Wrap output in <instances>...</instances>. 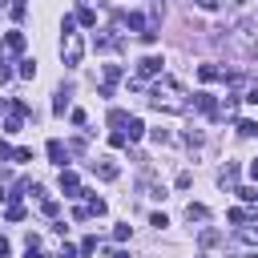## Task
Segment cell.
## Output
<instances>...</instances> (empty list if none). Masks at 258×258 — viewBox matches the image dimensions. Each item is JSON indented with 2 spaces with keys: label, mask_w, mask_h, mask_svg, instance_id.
Returning a JSON list of instances; mask_svg holds the SVG:
<instances>
[{
  "label": "cell",
  "mask_w": 258,
  "mask_h": 258,
  "mask_svg": "<svg viewBox=\"0 0 258 258\" xmlns=\"http://www.w3.org/2000/svg\"><path fill=\"white\" fill-rule=\"evenodd\" d=\"M125 121H129V117H125L121 109H109V125H125Z\"/></svg>",
  "instance_id": "25"
},
{
  "label": "cell",
  "mask_w": 258,
  "mask_h": 258,
  "mask_svg": "<svg viewBox=\"0 0 258 258\" xmlns=\"http://www.w3.org/2000/svg\"><path fill=\"white\" fill-rule=\"evenodd\" d=\"M149 226H157V230H165V226H169V218H165V214H153V218H149Z\"/></svg>",
  "instance_id": "34"
},
{
  "label": "cell",
  "mask_w": 258,
  "mask_h": 258,
  "mask_svg": "<svg viewBox=\"0 0 258 258\" xmlns=\"http://www.w3.org/2000/svg\"><path fill=\"white\" fill-rule=\"evenodd\" d=\"M24 12H28V4H24V0H12V16H16V20H24Z\"/></svg>",
  "instance_id": "29"
},
{
  "label": "cell",
  "mask_w": 258,
  "mask_h": 258,
  "mask_svg": "<svg viewBox=\"0 0 258 258\" xmlns=\"http://www.w3.org/2000/svg\"><path fill=\"white\" fill-rule=\"evenodd\" d=\"M246 101H250V105H258V85H254V89L246 93Z\"/></svg>",
  "instance_id": "39"
},
{
  "label": "cell",
  "mask_w": 258,
  "mask_h": 258,
  "mask_svg": "<svg viewBox=\"0 0 258 258\" xmlns=\"http://www.w3.org/2000/svg\"><path fill=\"white\" fill-rule=\"evenodd\" d=\"M109 258H129V254L125 250H109Z\"/></svg>",
  "instance_id": "40"
},
{
  "label": "cell",
  "mask_w": 258,
  "mask_h": 258,
  "mask_svg": "<svg viewBox=\"0 0 258 258\" xmlns=\"http://www.w3.org/2000/svg\"><path fill=\"white\" fill-rule=\"evenodd\" d=\"M149 137H153V145H173V133L169 129H153Z\"/></svg>",
  "instance_id": "18"
},
{
  "label": "cell",
  "mask_w": 258,
  "mask_h": 258,
  "mask_svg": "<svg viewBox=\"0 0 258 258\" xmlns=\"http://www.w3.org/2000/svg\"><path fill=\"white\" fill-rule=\"evenodd\" d=\"M40 210H44V218H56V214H60V206H56V202H44Z\"/></svg>",
  "instance_id": "33"
},
{
  "label": "cell",
  "mask_w": 258,
  "mask_h": 258,
  "mask_svg": "<svg viewBox=\"0 0 258 258\" xmlns=\"http://www.w3.org/2000/svg\"><path fill=\"white\" fill-rule=\"evenodd\" d=\"M121 24H125V28H133V32H137V36H141V32H145V28H149V24H145V16H141V12H125V16H121Z\"/></svg>",
  "instance_id": "8"
},
{
  "label": "cell",
  "mask_w": 258,
  "mask_h": 258,
  "mask_svg": "<svg viewBox=\"0 0 258 258\" xmlns=\"http://www.w3.org/2000/svg\"><path fill=\"white\" fill-rule=\"evenodd\" d=\"M250 177H254V181H258V161H250Z\"/></svg>",
  "instance_id": "42"
},
{
  "label": "cell",
  "mask_w": 258,
  "mask_h": 258,
  "mask_svg": "<svg viewBox=\"0 0 258 258\" xmlns=\"http://www.w3.org/2000/svg\"><path fill=\"white\" fill-rule=\"evenodd\" d=\"M64 109H69V89H60L56 101H52V113H64Z\"/></svg>",
  "instance_id": "24"
},
{
  "label": "cell",
  "mask_w": 258,
  "mask_h": 258,
  "mask_svg": "<svg viewBox=\"0 0 258 258\" xmlns=\"http://www.w3.org/2000/svg\"><path fill=\"white\" fill-rule=\"evenodd\" d=\"M121 81V64H105V85H101V97H113V85Z\"/></svg>",
  "instance_id": "7"
},
{
  "label": "cell",
  "mask_w": 258,
  "mask_h": 258,
  "mask_svg": "<svg viewBox=\"0 0 258 258\" xmlns=\"http://www.w3.org/2000/svg\"><path fill=\"white\" fill-rule=\"evenodd\" d=\"M81 56H85V40H81V32L73 28V32H64V36H60V60H64L69 69H77V64H81Z\"/></svg>",
  "instance_id": "2"
},
{
  "label": "cell",
  "mask_w": 258,
  "mask_h": 258,
  "mask_svg": "<svg viewBox=\"0 0 258 258\" xmlns=\"http://www.w3.org/2000/svg\"><path fill=\"white\" fill-rule=\"evenodd\" d=\"M161 64H165L161 56H141V60H137V81H149V77H157V73H161Z\"/></svg>",
  "instance_id": "3"
},
{
  "label": "cell",
  "mask_w": 258,
  "mask_h": 258,
  "mask_svg": "<svg viewBox=\"0 0 258 258\" xmlns=\"http://www.w3.org/2000/svg\"><path fill=\"white\" fill-rule=\"evenodd\" d=\"M4 198H8V194H4V189H0V202H4Z\"/></svg>",
  "instance_id": "44"
},
{
  "label": "cell",
  "mask_w": 258,
  "mask_h": 258,
  "mask_svg": "<svg viewBox=\"0 0 258 258\" xmlns=\"http://www.w3.org/2000/svg\"><path fill=\"white\" fill-rule=\"evenodd\" d=\"M60 258H77V246H69V242H64V246H60Z\"/></svg>",
  "instance_id": "37"
},
{
  "label": "cell",
  "mask_w": 258,
  "mask_h": 258,
  "mask_svg": "<svg viewBox=\"0 0 258 258\" xmlns=\"http://www.w3.org/2000/svg\"><path fill=\"white\" fill-rule=\"evenodd\" d=\"M89 210H93V214H97V218H101V214H105V210H109V206H105V202H101V198H93V202H89Z\"/></svg>",
  "instance_id": "32"
},
{
  "label": "cell",
  "mask_w": 258,
  "mask_h": 258,
  "mask_svg": "<svg viewBox=\"0 0 258 258\" xmlns=\"http://www.w3.org/2000/svg\"><path fill=\"white\" fill-rule=\"evenodd\" d=\"M129 234H133L129 222H117V226H113V238H117V242H129Z\"/></svg>",
  "instance_id": "21"
},
{
  "label": "cell",
  "mask_w": 258,
  "mask_h": 258,
  "mask_svg": "<svg viewBox=\"0 0 258 258\" xmlns=\"http://www.w3.org/2000/svg\"><path fill=\"white\" fill-rule=\"evenodd\" d=\"M189 181H194V173H189V169H181V173H177V189H189Z\"/></svg>",
  "instance_id": "28"
},
{
  "label": "cell",
  "mask_w": 258,
  "mask_h": 258,
  "mask_svg": "<svg viewBox=\"0 0 258 258\" xmlns=\"http://www.w3.org/2000/svg\"><path fill=\"white\" fill-rule=\"evenodd\" d=\"M60 189H64V198H81V177L73 169H60Z\"/></svg>",
  "instance_id": "6"
},
{
  "label": "cell",
  "mask_w": 258,
  "mask_h": 258,
  "mask_svg": "<svg viewBox=\"0 0 258 258\" xmlns=\"http://www.w3.org/2000/svg\"><path fill=\"white\" fill-rule=\"evenodd\" d=\"M12 153H16V149H12V145H8V141H0V161H8V157H12Z\"/></svg>",
  "instance_id": "36"
},
{
  "label": "cell",
  "mask_w": 258,
  "mask_h": 258,
  "mask_svg": "<svg viewBox=\"0 0 258 258\" xmlns=\"http://www.w3.org/2000/svg\"><path fill=\"white\" fill-rule=\"evenodd\" d=\"M198 242H202V246H218V242H222V234H218V230H202V234H198Z\"/></svg>",
  "instance_id": "22"
},
{
  "label": "cell",
  "mask_w": 258,
  "mask_h": 258,
  "mask_svg": "<svg viewBox=\"0 0 258 258\" xmlns=\"http://www.w3.org/2000/svg\"><path fill=\"white\" fill-rule=\"evenodd\" d=\"M48 161H56V165H64V161H69V145H60V141L52 137V141H48Z\"/></svg>",
  "instance_id": "9"
},
{
  "label": "cell",
  "mask_w": 258,
  "mask_h": 258,
  "mask_svg": "<svg viewBox=\"0 0 258 258\" xmlns=\"http://www.w3.org/2000/svg\"><path fill=\"white\" fill-rule=\"evenodd\" d=\"M194 105H198V109H202V113H210V117H214V113H218V101H214V97H210V93H194Z\"/></svg>",
  "instance_id": "11"
},
{
  "label": "cell",
  "mask_w": 258,
  "mask_h": 258,
  "mask_svg": "<svg viewBox=\"0 0 258 258\" xmlns=\"http://www.w3.org/2000/svg\"><path fill=\"white\" fill-rule=\"evenodd\" d=\"M4 218H8V222H20V218H24V206H20V202H8Z\"/></svg>",
  "instance_id": "20"
},
{
  "label": "cell",
  "mask_w": 258,
  "mask_h": 258,
  "mask_svg": "<svg viewBox=\"0 0 258 258\" xmlns=\"http://www.w3.org/2000/svg\"><path fill=\"white\" fill-rule=\"evenodd\" d=\"M234 194H238L242 202H258V185H238Z\"/></svg>",
  "instance_id": "23"
},
{
  "label": "cell",
  "mask_w": 258,
  "mask_h": 258,
  "mask_svg": "<svg viewBox=\"0 0 258 258\" xmlns=\"http://www.w3.org/2000/svg\"><path fill=\"white\" fill-rule=\"evenodd\" d=\"M149 105H153L157 113H185V109H189V101H185V93H181V85H177L173 77H161V81L153 85Z\"/></svg>",
  "instance_id": "1"
},
{
  "label": "cell",
  "mask_w": 258,
  "mask_h": 258,
  "mask_svg": "<svg viewBox=\"0 0 258 258\" xmlns=\"http://www.w3.org/2000/svg\"><path fill=\"white\" fill-rule=\"evenodd\" d=\"M12 161H32V149H28V145H20V149L12 153Z\"/></svg>",
  "instance_id": "27"
},
{
  "label": "cell",
  "mask_w": 258,
  "mask_h": 258,
  "mask_svg": "<svg viewBox=\"0 0 258 258\" xmlns=\"http://www.w3.org/2000/svg\"><path fill=\"white\" fill-rule=\"evenodd\" d=\"M218 4H242V0H218Z\"/></svg>",
  "instance_id": "43"
},
{
  "label": "cell",
  "mask_w": 258,
  "mask_h": 258,
  "mask_svg": "<svg viewBox=\"0 0 258 258\" xmlns=\"http://www.w3.org/2000/svg\"><path fill=\"white\" fill-rule=\"evenodd\" d=\"M12 254V246H8V238H0V258H8Z\"/></svg>",
  "instance_id": "38"
},
{
  "label": "cell",
  "mask_w": 258,
  "mask_h": 258,
  "mask_svg": "<svg viewBox=\"0 0 258 258\" xmlns=\"http://www.w3.org/2000/svg\"><path fill=\"white\" fill-rule=\"evenodd\" d=\"M218 181H222L226 189H234V185H238V165H226V169L218 173Z\"/></svg>",
  "instance_id": "13"
},
{
  "label": "cell",
  "mask_w": 258,
  "mask_h": 258,
  "mask_svg": "<svg viewBox=\"0 0 258 258\" xmlns=\"http://www.w3.org/2000/svg\"><path fill=\"white\" fill-rule=\"evenodd\" d=\"M109 145H113V149H125V145H129V133L113 129V133H109Z\"/></svg>",
  "instance_id": "19"
},
{
  "label": "cell",
  "mask_w": 258,
  "mask_h": 258,
  "mask_svg": "<svg viewBox=\"0 0 258 258\" xmlns=\"http://www.w3.org/2000/svg\"><path fill=\"white\" fill-rule=\"evenodd\" d=\"M238 133H246V137H254V133H258V125H254V121H238Z\"/></svg>",
  "instance_id": "26"
},
{
  "label": "cell",
  "mask_w": 258,
  "mask_h": 258,
  "mask_svg": "<svg viewBox=\"0 0 258 258\" xmlns=\"http://www.w3.org/2000/svg\"><path fill=\"white\" fill-rule=\"evenodd\" d=\"M93 173L101 177V181H117V161H109V157H101V161H93Z\"/></svg>",
  "instance_id": "5"
},
{
  "label": "cell",
  "mask_w": 258,
  "mask_h": 258,
  "mask_svg": "<svg viewBox=\"0 0 258 258\" xmlns=\"http://www.w3.org/2000/svg\"><path fill=\"white\" fill-rule=\"evenodd\" d=\"M198 77H202V81H218V77H222V69H218V64H202V69H198Z\"/></svg>",
  "instance_id": "16"
},
{
  "label": "cell",
  "mask_w": 258,
  "mask_h": 258,
  "mask_svg": "<svg viewBox=\"0 0 258 258\" xmlns=\"http://www.w3.org/2000/svg\"><path fill=\"white\" fill-rule=\"evenodd\" d=\"M4 48H8V52H24V32H20V28H12V32L4 36Z\"/></svg>",
  "instance_id": "10"
},
{
  "label": "cell",
  "mask_w": 258,
  "mask_h": 258,
  "mask_svg": "<svg viewBox=\"0 0 258 258\" xmlns=\"http://www.w3.org/2000/svg\"><path fill=\"white\" fill-rule=\"evenodd\" d=\"M77 24L93 28V24H97V12H93V8H81V12H77Z\"/></svg>",
  "instance_id": "14"
},
{
  "label": "cell",
  "mask_w": 258,
  "mask_h": 258,
  "mask_svg": "<svg viewBox=\"0 0 258 258\" xmlns=\"http://www.w3.org/2000/svg\"><path fill=\"white\" fill-rule=\"evenodd\" d=\"M194 4H198V8H202V12H218V8H222V4H218V0H194Z\"/></svg>",
  "instance_id": "30"
},
{
  "label": "cell",
  "mask_w": 258,
  "mask_h": 258,
  "mask_svg": "<svg viewBox=\"0 0 258 258\" xmlns=\"http://www.w3.org/2000/svg\"><path fill=\"white\" fill-rule=\"evenodd\" d=\"M28 258H48V254H40V246H36V250H28Z\"/></svg>",
  "instance_id": "41"
},
{
  "label": "cell",
  "mask_w": 258,
  "mask_h": 258,
  "mask_svg": "<svg viewBox=\"0 0 258 258\" xmlns=\"http://www.w3.org/2000/svg\"><path fill=\"white\" fill-rule=\"evenodd\" d=\"M16 77H24V81H32V77H36V60H20V69H16Z\"/></svg>",
  "instance_id": "15"
},
{
  "label": "cell",
  "mask_w": 258,
  "mask_h": 258,
  "mask_svg": "<svg viewBox=\"0 0 258 258\" xmlns=\"http://www.w3.org/2000/svg\"><path fill=\"white\" fill-rule=\"evenodd\" d=\"M185 145H202V133L198 129H185Z\"/></svg>",
  "instance_id": "31"
},
{
  "label": "cell",
  "mask_w": 258,
  "mask_h": 258,
  "mask_svg": "<svg viewBox=\"0 0 258 258\" xmlns=\"http://www.w3.org/2000/svg\"><path fill=\"white\" fill-rule=\"evenodd\" d=\"M206 218H210V210H206V206H198V202H189V206H185V222H206Z\"/></svg>",
  "instance_id": "12"
},
{
  "label": "cell",
  "mask_w": 258,
  "mask_h": 258,
  "mask_svg": "<svg viewBox=\"0 0 258 258\" xmlns=\"http://www.w3.org/2000/svg\"><path fill=\"white\" fill-rule=\"evenodd\" d=\"M8 81H12V69H8L4 60H0V85H8Z\"/></svg>",
  "instance_id": "35"
},
{
  "label": "cell",
  "mask_w": 258,
  "mask_h": 258,
  "mask_svg": "<svg viewBox=\"0 0 258 258\" xmlns=\"http://www.w3.org/2000/svg\"><path fill=\"white\" fill-rule=\"evenodd\" d=\"M254 40H258V20L254 16L238 20V44H254Z\"/></svg>",
  "instance_id": "4"
},
{
  "label": "cell",
  "mask_w": 258,
  "mask_h": 258,
  "mask_svg": "<svg viewBox=\"0 0 258 258\" xmlns=\"http://www.w3.org/2000/svg\"><path fill=\"white\" fill-rule=\"evenodd\" d=\"M125 129H129V141H137V137L145 133V125H141L137 117H129V121H125Z\"/></svg>",
  "instance_id": "17"
}]
</instances>
